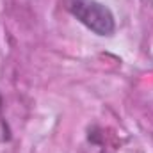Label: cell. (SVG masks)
Masks as SVG:
<instances>
[{"mask_svg":"<svg viewBox=\"0 0 153 153\" xmlns=\"http://www.w3.org/2000/svg\"><path fill=\"white\" fill-rule=\"evenodd\" d=\"M68 13L76 18L85 29L102 38H111L116 32L112 11L98 0H64Z\"/></svg>","mask_w":153,"mask_h":153,"instance_id":"obj_1","label":"cell"},{"mask_svg":"<svg viewBox=\"0 0 153 153\" xmlns=\"http://www.w3.org/2000/svg\"><path fill=\"white\" fill-rule=\"evenodd\" d=\"M9 141H11V128H9V123L4 116V102L0 96V144H5Z\"/></svg>","mask_w":153,"mask_h":153,"instance_id":"obj_2","label":"cell"}]
</instances>
